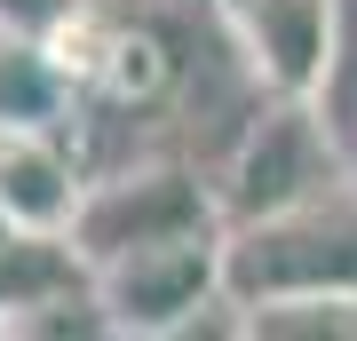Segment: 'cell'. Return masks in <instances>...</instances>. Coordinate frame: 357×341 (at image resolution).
<instances>
[{
    "label": "cell",
    "mask_w": 357,
    "mask_h": 341,
    "mask_svg": "<svg viewBox=\"0 0 357 341\" xmlns=\"http://www.w3.org/2000/svg\"><path fill=\"white\" fill-rule=\"evenodd\" d=\"M222 286L230 302L278 294H357V183H333L302 206L230 222L222 230Z\"/></svg>",
    "instance_id": "1"
},
{
    "label": "cell",
    "mask_w": 357,
    "mask_h": 341,
    "mask_svg": "<svg viewBox=\"0 0 357 341\" xmlns=\"http://www.w3.org/2000/svg\"><path fill=\"white\" fill-rule=\"evenodd\" d=\"M333 183H349V151L326 127V112L302 96H262L215 190H222V222H255V215L318 199Z\"/></svg>",
    "instance_id": "2"
},
{
    "label": "cell",
    "mask_w": 357,
    "mask_h": 341,
    "mask_svg": "<svg viewBox=\"0 0 357 341\" xmlns=\"http://www.w3.org/2000/svg\"><path fill=\"white\" fill-rule=\"evenodd\" d=\"M96 294L112 310V333H135V341H167V333H199V326H238L230 317H206L230 302L222 286V230H191V238H159V246H135V254H112L96 262Z\"/></svg>",
    "instance_id": "3"
},
{
    "label": "cell",
    "mask_w": 357,
    "mask_h": 341,
    "mask_svg": "<svg viewBox=\"0 0 357 341\" xmlns=\"http://www.w3.org/2000/svg\"><path fill=\"white\" fill-rule=\"evenodd\" d=\"M191 230H230L222 222V190L183 159H143V167H119L79 190V215H72V246L96 262L112 254H135V246H159V238H191Z\"/></svg>",
    "instance_id": "4"
},
{
    "label": "cell",
    "mask_w": 357,
    "mask_h": 341,
    "mask_svg": "<svg viewBox=\"0 0 357 341\" xmlns=\"http://www.w3.org/2000/svg\"><path fill=\"white\" fill-rule=\"evenodd\" d=\"M238 63L255 72L262 96H302L318 103L333 88V63H342V0H215Z\"/></svg>",
    "instance_id": "5"
},
{
    "label": "cell",
    "mask_w": 357,
    "mask_h": 341,
    "mask_svg": "<svg viewBox=\"0 0 357 341\" xmlns=\"http://www.w3.org/2000/svg\"><path fill=\"white\" fill-rule=\"evenodd\" d=\"M88 175L56 143V127H0V222L8 230H72Z\"/></svg>",
    "instance_id": "6"
},
{
    "label": "cell",
    "mask_w": 357,
    "mask_h": 341,
    "mask_svg": "<svg viewBox=\"0 0 357 341\" xmlns=\"http://www.w3.org/2000/svg\"><path fill=\"white\" fill-rule=\"evenodd\" d=\"M72 103H79V88L56 63L48 32L0 24V127H64Z\"/></svg>",
    "instance_id": "7"
},
{
    "label": "cell",
    "mask_w": 357,
    "mask_h": 341,
    "mask_svg": "<svg viewBox=\"0 0 357 341\" xmlns=\"http://www.w3.org/2000/svg\"><path fill=\"white\" fill-rule=\"evenodd\" d=\"M238 326L255 341H357V294H278V302H246Z\"/></svg>",
    "instance_id": "8"
},
{
    "label": "cell",
    "mask_w": 357,
    "mask_h": 341,
    "mask_svg": "<svg viewBox=\"0 0 357 341\" xmlns=\"http://www.w3.org/2000/svg\"><path fill=\"white\" fill-rule=\"evenodd\" d=\"M167 79H175V56H167L159 32L112 16V40H103V63H96V88L88 96H119V103H151Z\"/></svg>",
    "instance_id": "9"
},
{
    "label": "cell",
    "mask_w": 357,
    "mask_h": 341,
    "mask_svg": "<svg viewBox=\"0 0 357 341\" xmlns=\"http://www.w3.org/2000/svg\"><path fill=\"white\" fill-rule=\"evenodd\" d=\"M72 0H0V24H24V32H48Z\"/></svg>",
    "instance_id": "10"
},
{
    "label": "cell",
    "mask_w": 357,
    "mask_h": 341,
    "mask_svg": "<svg viewBox=\"0 0 357 341\" xmlns=\"http://www.w3.org/2000/svg\"><path fill=\"white\" fill-rule=\"evenodd\" d=\"M342 151H349V183H357V127H349V143H342Z\"/></svg>",
    "instance_id": "11"
}]
</instances>
